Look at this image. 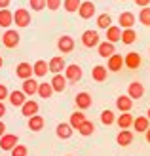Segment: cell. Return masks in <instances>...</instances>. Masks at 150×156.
I'll use <instances>...</instances> for the list:
<instances>
[{
    "instance_id": "cell-1",
    "label": "cell",
    "mask_w": 150,
    "mask_h": 156,
    "mask_svg": "<svg viewBox=\"0 0 150 156\" xmlns=\"http://www.w3.org/2000/svg\"><path fill=\"white\" fill-rule=\"evenodd\" d=\"M19 42H21V36H19V33L15 29H8L6 33L2 34V44L6 46L8 50H13V48H17L19 46Z\"/></svg>"
},
{
    "instance_id": "cell-2",
    "label": "cell",
    "mask_w": 150,
    "mask_h": 156,
    "mask_svg": "<svg viewBox=\"0 0 150 156\" xmlns=\"http://www.w3.org/2000/svg\"><path fill=\"white\" fill-rule=\"evenodd\" d=\"M13 23H15V27H19V29H25L30 25V12L27 10V8H19V10H15L13 12Z\"/></svg>"
},
{
    "instance_id": "cell-3",
    "label": "cell",
    "mask_w": 150,
    "mask_h": 156,
    "mask_svg": "<svg viewBox=\"0 0 150 156\" xmlns=\"http://www.w3.org/2000/svg\"><path fill=\"white\" fill-rule=\"evenodd\" d=\"M82 74H84L82 67L76 65V63L67 65V69H65V78H67V82H72V84L80 82V80H82Z\"/></svg>"
},
{
    "instance_id": "cell-4",
    "label": "cell",
    "mask_w": 150,
    "mask_h": 156,
    "mask_svg": "<svg viewBox=\"0 0 150 156\" xmlns=\"http://www.w3.org/2000/svg\"><path fill=\"white\" fill-rule=\"evenodd\" d=\"M82 44L85 46V48H97V46L101 44L99 33H97V30H91V29L84 30V33H82Z\"/></svg>"
},
{
    "instance_id": "cell-5",
    "label": "cell",
    "mask_w": 150,
    "mask_h": 156,
    "mask_svg": "<svg viewBox=\"0 0 150 156\" xmlns=\"http://www.w3.org/2000/svg\"><path fill=\"white\" fill-rule=\"evenodd\" d=\"M97 12V6L91 2V0H85V2L80 4V8H78V15H80L82 19H91L93 15H95Z\"/></svg>"
},
{
    "instance_id": "cell-6",
    "label": "cell",
    "mask_w": 150,
    "mask_h": 156,
    "mask_svg": "<svg viewBox=\"0 0 150 156\" xmlns=\"http://www.w3.org/2000/svg\"><path fill=\"white\" fill-rule=\"evenodd\" d=\"M17 145H19V137L15 133H4L0 137V149L2 151H10L12 152V149L17 147Z\"/></svg>"
},
{
    "instance_id": "cell-7",
    "label": "cell",
    "mask_w": 150,
    "mask_h": 156,
    "mask_svg": "<svg viewBox=\"0 0 150 156\" xmlns=\"http://www.w3.org/2000/svg\"><path fill=\"white\" fill-rule=\"evenodd\" d=\"M141 63H143V59H141V53L139 51H127V55L124 57V67L131 69V71L139 69Z\"/></svg>"
},
{
    "instance_id": "cell-8",
    "label": "cell",
    "mask_w": 150,
    "mask_h": 156,
    "mask_svg": "<svg viewBox=\"0 0 150 156\" xmlns=\"http://www.w3.org/2000/svg\"><path fill=\"white\" fill-rule=\"evenodd\" d=\"M33 65L27 63V61H21V63L15 67V76L21 78V80H29V78H33Z\"/></svg>"
},
{
    "instance_id": "cell-9",
    "label": "cell",
    "mask_w": 150,
    "mask_h": 156,
    "mask_svg": "<svg viewBox=\"0 0 150 156\" xmlns=\"http://www.w3.org/2000/svg\"><path fill=\"white\" fill-rule=\"evenodd\" d=\"M48 69L53 74H63V71L67 69V63H65V59H63L61 55H57V57H51L48 61Z\"/></svg>"
},
{
    "instance_id": "cell-10",
    "label": "cell",
    "mask_w": 150,
    "mask_h": 156,
    "mask_svg": "<svg viewBox=\"0 0 150 156\" xmlns=\"http://www.w3.org/2000/svg\"><path fill=\"white\" fill-rule=\"evenodd\" d=\"M74 101H76V107L80 108V111H85V108H89V107L93 105V99H91V95H89L88 91H80V93H76Z\"/></svg>"
},
{
    "instance_id": "cell-11",
    "label": "cell",
    "mask_w": 150,
    "mask_h": 156,
    "mask_svg": "<svg viewBox=\"0 0 150 156\" xmlns=\"http://www.w3.org/2000/svg\"><path fill=\"white\" fill-rule=\"evenodd\" d=\"M57 48H59L61 53H70L74 50V38L68 36V34H63L57 40Z\"/></svg>"
},
{
    "instance_id": "cell-12",
    "label": "cell",
    "mask_w": 150,
    "mask_h": 156,
    "mask_svg": "<svg viewBox=\"0 0 150 156\" xmlns=\"http://www.w3.org/2000/svg\"><path fill=\"white\" fill-rule=\"evenodd\" d=\"M51 88H53V93L57 91V93H61V91H65L67 90V86H68V82H67V78H65V74H53V78H51Z\"/></svg>"
},
{
    "instance_id": "cell-13",
    "label": "cell",
    "mask_w": 150,
    "mask_h": 156,
    "mask_svg": "<svg viewBox=\"0 0 150 156\" xmlns=\"http://www.w3.org/2000/svg\"><path fill=\"white\" fill-rule=\"evenodd\" d=\"M118 23H120V29L122 30L133 29V25H135V15H133L131 12H122L120 17H118Z\"/></svg>"
},
{
    "instance_id": "cell-14",
    "label": "cell",
    "mask_w": 150,
    "mask_h": 156,
    "mask_svg": "<svg viewBox=\"0 0 150 156\" xmlns=\"http://www.w3.org/2000/svg\"><path fill=\"white\" fill-rule=\"evenodd\" d=\"M143 95H145V86L141 82H131L127 88V97L133 101V99H141Z\"/></svg>"
},
{
    "instance_id": "cell-15",
    "label": "cell",
    "mask_w": 150,
    "mask_h": 156,
    "mask_svg": "<svg viewBox=\"0 0 150 156\" xmlns=\"http://www.w3.org/2000/svg\"><path fill=\"white\" fill-rule=\"evenodd\" d=\"M122 67H124V57L120 55V53H114L112 57H108V61H106V71L118 73V71H122Z\"/></svg>"
},
{
    "instance_id": "cell-16",
    "label": "cell",
    "mask_w": 150,
    "mask_h": 156,
    "mask_svg": "<svg viewBox=\"0 0 150 156\" xmlns=\"http://www.w3.org/2000/svg\"><path fill=\"white\" fill-rule=\"evenodd\" d=\"M38 108H40V107H38V103H36L34 99H27V101H25V105L21 107V114H23V116H27V118H30V116L38 114Z\"/></svg>"
},
{
    "instance_id": "cell-17",
    "label": "cell",
    "mask_w": 150,
    "mask_h": 156,
    "mask_svg": "<svg viewBox=\"0 0 150 156\" xmlns=\"http://www.w3.org/2000/svg\"><path fill=\"white\" fill-rule=\"evenodd\" d=\"M38 84H40V82H36L34 78H29V80H23V88H21V91L25 93L27 97H33L34 93H38Z\"/></svg>"
},
{
    "instance_id": "cell-18",
    "label": "cell",
    "mask_w": 150,
    "mask_h": 156,
    "mask_svg": "<svg viewBox=\"0 0 150 156\" xmlns=\"http://www.w3.org/2000/svg\"><path fill=\"white\" fill-rule=\"evenodd\" d=\"M55 133H57L59 139H70L74 133V129L70 128L68 122H61V124H57V128H55Z\"/></svg>"
},
{
    "instance_id": "cell-19",
    "label": "cell",
    "mask_w": 150,
    "mask_h": 156,
    "mask_svg": "<svg viewBox=\"0 0 150 156\" xmlns=\"http://www.w3.org/2000/svg\"><path fill=\"white\" fill-rule=\"evenodd\" d=\"M97 51H99V55H101V57L108 59V57H112L114 53H116V46L105 40V42H101V44L97 46Z\"/></svg>"
},
{
    "instance_id": "cell-20",
    "label": "cell",
    "mask_w": 150,
    "mask_h": 156,
    "mask_svg": "<svg viewBox=\"0 0 150 156\" xmlns=\"http://www.w3.org/2000/svg\"><path fill=\"white\" fill-rule=\"evenodd\" d=\"M8 99H10V103H12L13 107H19V108H21L23 105H25V101H27V95H25L21 90H13V91H10Z\"/></svg>"
},
{
    "instance_id": "cell-21",
    "label": "cell",
    "mask_w": 150,
    "mask_h": 156,
    "mask_svg": "<svg viewBox=\"0 0 150 156\" xmlns=\"http://www.w3.org/2000/svg\"><path fill=\"white\" fill-rule=\"evenodd\" d=\"M116 143L120 147H129L133 143V131L131 129H122L116 137Z\"/></svg>"
},
{
    "instance_id": "cell-22",
    "label": "cell",
    "mask_w": 150,
    "mask_h": 156,
    "mask_svg": "<svg viewBox=\"0 0 150 156\" xmlns=\"http://www.w3.org/2000/svg\"><path fill=\"white\" fill-rule=\"evenodd\" d=\"M120 40H122V29L116 27V25L108 27V29H106V42L116 44V42H120Z\"/></svg>"
},
{
    "instance_id": "cell-23",
    "label": "cell",
    "mask_w": 150,
    "mask_h": 156,
    "mask_svg": "<svg viewBox=\"0 0 150 156\" xmlns=\"http://www.w3.org/2000/svg\"><path fill=\"white\" fill-rule=\"evenodd\" d=\"M116 108L120 112H129L131 108H133V101L127 95H120V97L116 99Z\"/></svg>"
},
{
    "instance_id": "cell-24",
    "label": "cell",
    "mask_w": 150,
    "mask_h": 156,
    "mask_svg": "<svg viewBox=\"0 0 150 156\" xmlns=\"http://www.w3.org/2000/svg\"><path fill=\"white\" fill-rule=\"evenodd\" d=\"M85 120H88V118H85V114H84L82 111H74L72 114H70L68 124H70V128H72V129H78V128H80Z\"/></svg>"
},
{
    "instance_id": "cell-25",
    "label": "cell",
    "mask_w": 150,
    "mask_h": 156,
    "mask_svg": "<svg viewBox=\"0 0 150 156\" xmlns=\"http://www.w3.org/2000/svg\"><path fill=\"white\" fill-rule=\"evenodd\" d=\"M106 76H108V71H106V67H103V65H95L91 69V78L95 82H105L106 80Z\"/></svg>"
},
{
    "instance_id": "cell-26",
    "label": "cell",
    "mask_w": 150,
    "mask_h": 156,
    "mask_svg": "<svg viewBox=\"0 0 150 156\" xmlns=\"http://www.w3.org/2000/svg\"><path fill=\"white\" fill-rule=\"evenodd\" d=\"M133 128L137 129V133H145L150 128V120L146 116H137V118H133Z\"/></svg>"
},
{
    "instance_id": "cell-27",
    "label": "cell",
    "mask_w": 150,
    "mask_h": 156,
    "mask_svg": "<svg viewBox=\"0 0 150 156\" xmlns=\"http://www.w3.org/2000/svg\"><path fill=\"white\" fill-rule=\"evenodd\" d=\"M116 124H118V128H120V129H129L133 126V116L129 112H122L116 118Z\"/></svg>"
},
{
    "instance_id": "cell-28",
    "label": "cell",
    "mask_w": 150,
    "mask_h": 156,
    "mask_svg": "<svg viewBox=\"0 0 150 156\" xmlns=\"http://www.w3.org/2000/svg\"><path fill=\"white\" fill-rule=\"evenodd\" d=\"M33 73H34V76H38V78H44V76H46V73H50L48 63H46L44 59H38L36 63L33 65Z\"/></svg>"
},
{
    "instance_id": "cell-29",
    "label": "cell",
    "mask_w": 150,
    "mask_h": 156,
    "mask_svg": "<svg viewBox=\"0 0 150 156\" xmlns=\"http://www.w3.org/2000/svg\"><path fill=\"white\" fill-rule=\"evenodd\" d=\"M44 118L40 114H34V116H30L29 118V129L30 131H40V129H44Z\"/></svg>"
},
{
    "instance_id": "cell-30",
    "label": "cell",
    "mask_w": 150,
    "mask_h": 156,
    "mask_svg": "<svg viewBox=\"0 0 150 156\" xmlns=\"http://www.w3.org/2000/svg\"><path fill=\"white\" fill-rule=\"evenodd\" d=\"M12 23H13V13L10 10H0V27H4L8 30Z\"/></svg>"
},
{
    "instance_id": "cell-31",
    "label": "cell",
    "mask_w": 150,
    "mask_h": 156,
    "mask_svg": "<svg viewBox=\"0 0 150 156\" xmlns=\"http://www.w3.org/2000/svg\"><path fill=\"white\" fill-rule=\"evenodd\" d=\"M38 95H40L42 99H50L53 95V88L50 82H40L38 84Z\"/></svg>"
},
{
    "instance_id": "cell-32",
    "label": "cell",
    "mask_w": 150,
    "mask_h": 156,
    "mask_svg": "<svg viewBox=\"0 0 150 156\" xmlns=\"http://www.w3.org/2000/svg\"><path fill=\"white\" fill-rule=\"evenodd\" d=\"M93 131H95V126H93V122L91 120H85L80 128H78V133L80 135H84V137H89V135H93Z\"/></svg>"
},
{
    "instance_id": "cell-33",
    "label": "cell",
    "mask_w": 150,
    "mask_h": 156,
    "mask_svg": "<svg viewBox=\"0 0 150 156\" xmlns=\"http://www.w3.org/2000/svg\"><path fill=\"white\" fill-rule=\"evenodd\" d=\"M97 27L106 30L108 27H112V17H110L108 13H99L97 15Z\"/></svg>"
},
{
    "instance_id": "cell-34",
    "label": "cell",
    "mask_w": 150,
    "mask_h": 156,
    "mask_svg": "<svg viewBox=\"0 0 150 156\" xmlns=\"http://www.w3.org/2000/svg\"><path fill=\"white\" fill-rule=\"evenodd\" d=\"M137 40V33H135V29H125V30H122V42L124 44H133Z\"/></svg>"
},
{
    "instance_id": "cell-35",
    "label": "cell",
    "mask_w": 150,
    "mask_h": 156,
    "mask_svg": "<svg viewBox=\"0 0 150 156\" xmlns=\"http://www.w3.org/2000/svg\"><path fill=\"white\" fill-rule=\"evenodd\" d=\"M80 4H82V0H63V8H65V12H68V13H76Z\"/></svg>"
},
{
    "instance_id": "cell-36",
    "label": "cell",
    "mask_w": 150,
    "mask_h": 156,
    "mask_svg": "<svg viewBox=\"0 0 150 156\" xmlns=\"http://www.w3.org/2000/svg\"><path fill=\"white\" fill-rule=\"evenodd\" d=\"M101 122L105 124V126H112V124L116 122L114 112H112V111H108V108H106V111H103V112H101Z\"/></svg>"
},
{
    "instance_id": "cell-37",
    "label": "cell",
    "mask_w": 150,
    "mask_h": 156,
    "mask_svg": "<svg viewBox=\"0 0 150 156\" xmlns=\"http://www.w3.org/2000/svg\"><path fill=\"white\" fill-rule=\"evenodd\" d=\"M139 21L143 23L145 27H150V8H141V12H139Z\"/></svg>"
},
{
    "instance_id": "cell-38",
    "label": "cell",
    "mask_w": 150,
    "mask_h": 156,
    "mask_svg": "<svg viewBox=\"0 0 150 156\" xmlns=\"http://www.w3.org/2000/svg\"><path fill=\"white\" fill-rule=\"evenodd\" d=\"M29 6H30V10H34V12H42L46 8V0H30Z\"/></svg>"
},
{
    "instance_id": "cell-39",
    "label": "cell",
    "mask_w": 150,
    "mask_h": 156,
    "mask_svg": "<svg viewBox=\"0 0 150 156\" xmlns=\"http://www.w3.org/2000/svg\"><path fill=\"white\" fill-rule=\"evenodd\" d=\"M27 147L25 145H17V147H13L12 149V156H27Z\"/></svg>"
},
{
    "instance_id": "cell-40",
    "label": "cell",
    "mask_w": 150,
    "mask_h": 156,
    "mask_svg": "<svg viewBox=\"0 0 150 156\" xmlns=\"http://www.w3.org/2000/svg\"><path fill=\"white\" fill-rule=\"evenodd\" d=\"M46 8L51 10V12L59 10V8H61V0H46Z\"/></svg>"
},
{
    "instance_id": "cell-41",
    "label": "cell",
    "mask_w": 150,
    "mask_h": 156,
    "mask_svg": "<svg viewBox=\"0 0 150 156\" xmlns=\"http://www.w3.org/2000/svg\"><path fill=\"white\" fill-rule=\"evenodd\" d=\"M8 95H10V91H8L6 84H0V103H4V99H8Z\"/></svg>"
},
{
    "instance_id": "cell-42",
    "label": "cell",
    "mask_w": 150,
    "mask_h": 156,
    "mask_svg": "<svg viewBox=\"0 0 150 156\" xmlns=\"http://www.w3.org/2000/svg\"><path fill=\"white\" fill-rule=\"evenodd\" d=\"M135 4L141 6V8H148L150 6V0H135Z\"/></svg>"
},
{
    "instance_id": "cell-43",
    "label": "cell",
    "mask_w": 150,
    "mask_h": 156,
    "mask_svg": "<svg viewBox=\"0 0 150 156\" xmlns=\"http://www.w3.org/2000/svg\"><path fill=\"white\" fill-rule=\"evenodd\" d=\"M10 2H12V0H0V10H8Z\"/></svg>"
},
{
    "instance_id": "cell-44",
    "label": "cell",
    "mask_w": 150,
    "mask_h": 156,
    "mask_svg": "<svg viewBox=\"0 0 150 156\" xmlns=\"http://www.w3.org/2000/svg\"><path fill=\"white\" fill-rule=\"evenodd\" d=\"M4 133H6V126H4V122L0 120V137H2Z\"/></svg>"
},
{
    "instance_id": "cell-45",
    "label": "cell",
    "mask_w": 150,
    "mask_h": 156,
    "mask_svg": "<svg viewBox=\"0 0 150 156\" xmlns=\"http://www.w3.org/2000/svg\"><path fill=\"white\" fill-rule=\"evenodd\" d=\"M4 114H6V105H4V103H0V118H2Z\"/></svg>"
},
{
    "instance_id": "cell-46",
    "label": "cell",
    "mask_w": 150,
    "mask_h": 156,
    "mask_svg": "<svg viewBox=\"0 0 150 156\" xmlns=\"http://www.w3.org/2000/svg\"><path fill=\"white\" fill-rule=\"evenodd\" d=\"M145 135H146V143H150V128L145 131Z\"/></svg>"
},
{
    "instance_id": "cell-47",
    "label": "cell",
    "mask_w": 150,
    "mask_h": 156,
    "mask_svg": "<svg viewBox=\"0 0 150 156\" xmlns=\"http://www.w3.org/2000/svg\"><path fill=\"white\" fill-rule=\"evenodd\" d=\"M2 65H4V59H2V55H0V69H2Z\"/></svg>"
},
{
    "instance_id": "cell-48",
    "label": "cell",
    "mask_w": 150,
    "mask_h": 156,
    "mask_svg": "<svg viewBox=\"0 0 150 156\" xmlns=\"http://www.w3.org/2000/svg\"><path fill=\"white\" fill-rule=\"evenodd\" d=\"M146 118H148V120H150V108H148V112H146Z\"/></svg>"
},
{
    "instance_id": "cell-49",
    "label": "cell",
    "mask_w": 150,
    "mask_h": 156,
    "mask_svg": "<svg viewBox=\"0 0 150 156\" xmlns=\"http://www.w3.org/2000/svg\"><path fill=\"white\" fill-rule=\"evenodd\" d=\"M67 156H72V154H67Z\"/></svg>"
},
{
    "instance_id": "cell-50",
    "label": "cell",
    "mask_w": 150,
    "mask_h": 156,
    "mask_svg": "<svg viewBox=\"0 0 150 156\" xmlns=\"http://www.w3.org/2000/svg\"><path fill=\"white\" fill-rule=\"evenodd\" d=\"M122 2H125V0H122Z\"/></svg>"
},
{
    "instance_id": "cell-51",
    "label": "cell",
    "mask_w": 150,
    "mask_h": 156,
    "mask_svg": "<svg viewBox=\"0 0 150 156\" xmlns=\"http://www.w3.org/2000/svg\"><path fill=\"white\" fill-rule=\"evenodd\" d=\"M148 51H150V48H148Z\"/></svg>"
}]
</instances>
